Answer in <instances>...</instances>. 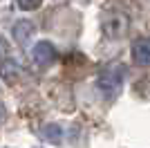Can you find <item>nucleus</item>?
Wrapping results in <instances>:
<instances>
[{"mask_svg":"<svg viewBox=\"0 0 150 148\" xmlns=\"http://www.w3.org/2000/svg\"><path fill=\"white\" fill-rule=\"evenodd\" d=\"M31 36H34V25H31L29 20H18V23L13 25V38H16L18 43L25 45Z\"/></svg>","mask_w":150,"mask_h":148,"instance_id":"39448f33","label":"nucleus"},{"mask_svg":"<svg viewBox=\"0 0 150 148\" xmlns=\"http://www.w3.org/2000/svg\"><path fill=\"white\" fill-rule=\"evenodd\" d=\"M121 83H123V68L121 65H110V68L101 70L99 79H96V85L105 97H114L121 90Z\"/></svg>","mask_w":150,"mask_h":148,"instance_id":"f03ea898","label":"nucleus"},{"mask_svg":"<svg viewBox=\"0 0 150 148\" xmlns=\"http://www.w3.org/2000/svg\"><path fill=\"white\" fill-rule=\"evenodd\" d=\"M132 58L137 65H150V38H139L132 47Z\"/></svg>","mask_w":150,"mask_h":148,"instance_id":"20e7f679","label":"nucleus"},{"mask_svg":"<svg viewBox=\"0 0 150 148\" xmlns=\"http://www.w3.org/2000/svg\"><path fill=\"white\" fill-rule=\"evenodd\" d=\"M128 27H130V16L119 9V7H112L103 14V31H105L108 38L112 41H119L128 34Z\"/></svg>","mask_w":150,"mask_h":148,"instance_id":"f257e3e1","label":"nucleus"},{"mask_svg":"<svg viewBox=\"0 0 150 148\" xmlns=\"http://www.w3.org/2000/svg\"><path fill=\"white\" fill-rule=\"evenodd\" d=\"M40 137L47 139V142H52V144H61L63 142V130H61L58 123H47V126L40 128Z\"/></svg>","mask_w":150,"mask_h":148,"instance_id":"423d86ee","label":"nucleus"},{"mask_svg":"<svg viewBox=\"0 0 150 148\" xmlns=\"http://www.w3.org/2000/svg\"><path fill=\"white\" fill-rule=\"evenodd\" d=\"M9 56V43L5 36H0V68L5 65V58Z\"/></svg>","mask_w":150,"mask_h":148,"instance_id":"0eeeda50","label":"nucleus"},{"mask_svg":"<svg viewBox=\"0 0 150 148\" xmlns=\"http://www.w3.org/2000/svg\"><path fill=\"white\" fill-rule=\"evenodd\" d=\"M31 58H34V63L38 68H50L52 63L56 61V47L50 41H38L31 47Z\"/></svg>","mask_w":150,"mask_h":148,"instance_id":"7ed1b4c3","label":"nucleus"},{"mask_svg":"<svg viewBox=\"0 0 150 148\" xmlns=\"http://www.w3.org/2000/svg\"><path fill=\"white\" fill-rule=\"evenodd\" d=\"M5 119H7V110H5V105H2V101H0V126L5 123Z\"/></svg>","mask_w":150,"mask_h":148,"instance_id":"1a4fd4ad","label":"nucleus"},{"mask_svg":"<svg viewBox=\"0 0 150 148\" xmlns=\"http://www.w3.org/2000/svg\"><path fill=\"white\" fill-rule=\"evenodd\" d=\"M16 2H18L20 9H27V11H29V9H36L43 0H16Z\"/></svg>","mask_w":150,"mask_h":148,"instance_id":"6e6552de","label":"nucleus"}]
</instances>
